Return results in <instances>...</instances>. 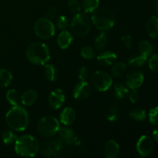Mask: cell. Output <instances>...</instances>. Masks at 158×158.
I'll list each match as a JSON object with an SVG mask.
<instances>
[{
    "label": "cell",
    "instance_id": "cell-18",
    "mask_svg": "<svg viewBox=\"0 0 158 158\" xmlns=\"http://www.w3.org/2000/svg\"><path fill=\"white\" fill-rule=\"evenodd\" d=\"M38 94L34 89H28L21 95V103L24 106H32L35 103Z\"/></svg>",
    "mask_w": 158,
    "mask_h": 158
},
{
    "label": "cell",
    "instance_id": "cell-28",
    "mask_svg": "<svg viewBox=\"0 0 158 158\" xmlns=\"http://www.w3.org/2000/svg\"><path fill=\"white\" fill-rule=\"evenodd\" d=\"M108 38L106 34L104 32H102L101 33L99 34L98 36L95 39V47L97 50H102L106 47V44H107Z\"/></svg>",
    "mask_w": 158,
    "mask_h": 158
},
{
    "label": "cell",
    "instance_id": "cell-12",
    "mask_svg": "<svg viewBox=\"0 0 158 158\" xmlns=\"http://www.w3.org/2000/svg\"><path fill=\"white\" fill-rule=\"evenodd\" d=\"M90 86L86 81H80L77 83L73 89V97L77 100H84L90 94Z\"/></svg>",
    "mask_w": 158,
    "mask_h": 158
},
{
    "label": "cell",
    "instance_id": "cell-8",
    "mask_svg": "<svg viewBox=\"0 0 158 158\" xmlns=\"http://www.w3.org/2000/svg\"><path fill=\"white\" fill-rule=\"evenodd\" d=\"M90 83L93 87L100 92H105L113 84V79L110 74L103 71H96L90 77Z\"/></svg>",
    "mask_w": 158,
    "mask_h": 158
},
{
    "label": "cell",
    "instance_id": "cell-3",
    "mask_svg": "<svg viewBox=\"0 0 158 158\" xmlns=\"http://www.w3.org/2000/svg\"><path fill=\"white\" fill-rule=\"evenodd\" d=\"M26 56L30 63L43 66L49 61L50 52L49 47L45 43L34 42L26 48Z\"/></svg>",
    "mask_w": 158,
    "mask_h": 158
},
{
    "label": "cell",
    "instance_id": "cell-34",
    "mask_svg": "<svg viewBox=\"0 0 158 158\" xmlns=\"http://www.w3.org/2000/svg\"><path fill=\"white\" fill-rule=\"evenodd\" d=\"M68 8L72 13L77 14L80 12L81 6L77 0H69L68 2Z\"/></svg>",
    "mask_w": 158,
    "mask_h": 158
},
{
    "label": "cell",
    "instance_id": "cell-41",
    "mask_svg": "<svg viewBox=\"0 0 158 158\" xmlns=\"http://www.w3.org/2000/svg\"><path fill=\"white\" fill-rule=\"evenodd\" d=\"M152 134H153V137H154V140L158 143V128H157V129H155L154 131H153Z\"/></svg>",
    "mask_w": 158,
    "mask_h": 158
},
{
    "label": "cell",
    "instance_id": "cell-14",
    "mask_svg": "<svg viewBox=\"0 0 158 158\" xmlns=\"http://www.w3.org/2000/svg\"><path fill=\"white\" fill-rule=\"evenodd\" d=\"M103 153L107 158H114L117 157L120 153V146L114 140H109L105 143Z\"/></svg>",
    "mask_w": 158,
    "mask_h": 158
},
{
    "label": "cell",
    "instance_id": "cell-6",
    "mask_svg": "<svg viewBox=\"0 0 158 158\" xmlns=\"http://www.w3.org/2000/svg\"><path fill=\"white\" fill-rule=\"evenodd\" d=\"M90 19L84 13H77L71 21V29L74 35L79 37L86 36L90 30Z\"/></svg>",
    "mask_w": 158,
    "mask_h": 158
},
{
    "label": "cell",
    "instance_id": "cell-15",
    "mask_svg": "<svg viewBox=\"0 0 158 158\" xmlns=\"http://www.w3.org/2000/svg\"><path fill=\"white\" fill-rule=\"evenodd\" d=\"M75 110L72 107H69V106L64 108L60 115V122L65 126H69V125L73 124L75 121Z\"/></svg>",
    "mask_w": 158,
    "mask_h": 158
},
{
    "label": "cell",
    "instance_id": "cell-16",
    "mask_svg": "<svg viewBox=\"0 0 158 158\" xmlns=\"http://www.w3.org/2000/svg\"><path fill=\"white\" fill-rule=\"evenodd\" d=\"M73 37L70 32L67 30H63L60 33L57 38V43L61 49H66L69 47L73 43Z\"/></svg>",
    "mask_w": 158,
    "mask_h": 158
},
{
    "label": "cell",
    "instance_id": "cell-26",
    "mask_svg": "<svg viewBox=\"0 0 158 158\" xmlns=\"http://www.w3.org/2000/svg\"><path fill=\"white\" fill-rule=\"evenodd\" d=\"M138 49L141 55L145 56L148 58L150 55H151V53L153 52V49H154L151 43L147 40H142L139 43Z\"/></svg>",
    "mask_w": 158,
    "mask_h": 158
},
{
    "label": "cell",
    "instance_id": "cell-31",
    "mask_svg": "<svg viewBox=\"0 0 158 158\" xmlns=\"http://www.w3.org/2000/svg\"><path fill=\"white\" fill-rule=\"evenodd\" d=\"M80 54L83 58L88 59V60H91L95 57V52L94 49L89 46H83L80 49Z\"/></svg>",
    "mask_w": 158,
    "mask_h": 158
},
{
    "label": "cell",
    "instance_id": "cell-21",
    "mask_svg": "<svg viewBox=\"0 0 158 158\" xmlns=\"http://www.w3.org/2000/svg\"><path fill=\"white\" fill-rule=\"evenodd\" d=\"M12 80V75L6 69H0V87H6Z\"/></svg>",
    "mask_w": 158,
    "mask_h": 158
},
{
    "label": "cell",
    "instance_id": "cell-39",
    "mask_svg": "<svg viewBox=\"0 0 158 158\" xmlns=\"http://www.w3.org/2000/svg\"><path fill=\"white\" fill-rule=\"evenodd\" d=\"M129 100L132 103H136L139 100V94L136 89H132L129 93Z\"/></svg>",
    "mask_w": 158,
    "mask_h": 158
},
{
    "label": "cell",
    "instance_id": "cell-32",
    "mask_svg": "<svg viewBox=\"0 0 158 158\" xmlns=\"http://www.w3.org/2000/svg\"><path fill=\"white\" fill-rule=\"evenodd\" d=\"M149 121L151 124L158 126V106L152 108L148 114Z\"/></svg>",
    "mask_w": 158,
    "mask_h": 158
},
{
    "label": "cell",
    "instance_id": "cell-13",
    "mask_svg": "<svg viewBox=\"0 0 158 158\" xmlns=\"http://www.w3.org/2000/svg\"><path fill=\"white\" fill-rule=\"evenodd\" d=\"M117 59V56L116 53L111 51H103L100 52L97 56V61L100 66H113L116 63V60Z\"/></svg>",
    "mask_w": 158,
    "mask_h": 158
},
{
    "label": "cell",
    "instance_id": "cell-36",
    "mask_svg": "<svg viewBox=\"0 0 158 158\" xmlns=\"http://www.w3.org/2000/svg\"><path fill=\"white\" fill-rule=\"evenodd\" d=\"M56 25L59 29L65 30L68 27V19L64 15H60L57 18Z\"/></svg>",
    "mask_w": 158,
    "mask_h": 158
},
{
    "label": "cell",
    "instance_id": "cell-17",
    "mask_svg": "<svg viewBox=\"0 0 158 158\" xmlns=\"http://www.w3.org/2000/svg\"><path fill=\"white\" fill-rule=\"evenodd\" d=\"M146 30L151 38L158 37V16L154 15L149 19L146 25Z\"/></svg>",
    "mask_w": 158,
    "mask_h": 158
},
{
    "label": "cell",
    "instance_id": "cell-2",
    "mask_svg": "<svg viewBox=\"0 0 158 158\" xmlns=\"http://www.w3.org/2000/svg\"><path fill=\"white\" fill-rule=\"evenodd\" d=\"M15 151L17 154L25 157H34L40 151V143L33 136L26 134L17 137L15 142Z\"/></svg>",
    "mask_w": 158,
    "mask_h": 158
},
{
    "label": "cell",
    "instance_id": "cell-40",
    "mask_svg": "<svg viewBox=\"0 0 158 158\" xmlns=\"http://www.w3.org/2000/svg\"><path fill=\"white\" fill-rule=\"evenodd\" d=\"M57 15V10L56 8H51L50 9L48 10V12H46V18L49 19H54Z\"/></svg>",
    "mask_w": 158,
    "mask_h": 158
},
{
    "label": "cell",
    "instance_id": "cell-35",
    "mask_svg": "<svg viewBox=\"0 0 158 158\" xmlns=\"http://www.w3.org/2000/svg\"><path fill=\"white\" fill-rule=\"evenodd\" d=\"M148 65L153 72L158 73V54H155L150 58Z\"/></svg>",
    "mask_w": 158,
    "mask_h": 158
},
{
    "label": "cell",
    "instance_id": "cell-5",
    "mask_svg": "<svg viewBox=\"0 0 158 158\" xmlns=\"http://www.w3.org/2000/svg\"><path fill=\"white\" fill-rule=\"evenodd\" d=\"M60 129V122L52 116H44L37 123L39 134L44 137H51L56 134Z\"/></svg>",
    "mask_w": 158,
    "mask_h": 158
},
{
    "label": "cell",
    "instance_id": "cell-4",
    "mask_svg": "<svg viewBox=\"0 0 158 158\" xmlns=\"http://www.w3.org/2000/svg\"><path fill=\"white\" fill-rule=\"evenodd\" d=\"M93 24L102 32L108 31L113 28L115 23V17L111 11L106 9H96L91 17Z\"/></svg>",
    "mask_w": 158,
    "mask_h": 158
},
{
    "label": "cell",
    "instance_id": "cell-23",
    "mask_svg": "<svg viewBox=\"0 0 158 158\" xmlns=\"http://www.w3.org/2000/svg\"><path fill=\"white\" fill-rule=\"evenodd\" d=\"M99 5L100 0H83L81 8L86 13H91L98 8Z\"/></svg>",
    "mask_w": 158,
    "mask_h": 158
},
{
    "label": "cell",
    "instance_id": "cell-10",
    "mask_svg": "<svg viewBox=\"0 0 158 158\" xmlns=\"http://www.w3.org/2000/svg\"><path fill=\"white\" fill-rule=\"evenodd\" d=\"M126 85L131 89H137L142 86L144 76L140 71H131L126 76Z\"/></svg>",
    "mask_w": 158,
    "mask_h": 158
},
{
    "label": "cell",
    "instance_id": "cell-38",
    "mask_svg": "<svg viewBox=\"0 0 158 158\" xmlns=\"http://www.w3.org/2000/svg\"><path fill=\"white\" fill-rule=\"evenodd\" d=\"M121 42L123 43V44L124 45L125 47L127 48V49H131V48L132 47L133 40H132V37H131V35L125 34V35H122Z\"/></svg>",
    "mask_w": 158,
    "mask_h": 158
},
{
    "label": "cell",
    "instance_id": "cell-22",
    "mask_svg": "<svg viewBox=\"0 0 158 158\" xmlns=\"http://www.w3.org/2000/svg\"><path fill=\"white\" fill-rule=\"evenodd\" d=\"M127 66L123 62H119L116 63L113 65V67L111 69V74L114 78H119L122 77L126 72Z\"/></svg>",
    "mask_w": 158,
    "mask_h": 158
},
{
    "label": "cell",
    "instance_id": "cell-33",
    "mask_svg": "<svg viewBox=\"0 0 158 158\" xmlns=\"http://www.w3.org/2000/svg\"><path fill=\"white\" fill-rule=\"evenodd\" d=\"M119 111L117 108H110L106 114V117L108 121L116 122L119 118Z\"/></svg>",
    "mask_w": 158,
    "mask_h": 158
},
{
    "label": "cell",
    "instance_id": "cell-11",
    "mask_svg": "<svg viewBox=\"0 0 158 158\" xmlns=\"http://www.w3.org/2000/svg\"><path fill=\"white\" fill-rule=\"evenodd\" d=\"M48 102L51 108L58 110L61 107L65 102V94L60 89H56L50 93Z\"/></svg>",
    "mask_w": 158,
    "mask_h": 158
},
{
    "label": "cell",
    "instance_id": "cell-29",
    "mask_svg": "<svg viewBox=\"0 0 158 158\" xmlns=\"http://www.w3.org/2000/svg\"><path fill=\"white\" fill-rule=\"evenodd\" d=\"M130 117L136 121H143L146 118V112L141 108H134L130 111Z\"/></svg>",
    "mask_w": 158,
    "mask_h": 158
},
{
    "label": "cell",
    "instance_id": "cell-30",
    "mask_svg": "<svg viewBox=\"0 0 158 158\" xmlns=\"http://www.w3.org/2000/svg\"><path fill=\"white\" fill-rule=\"evenodd\" d=\"M2 139L6 144H12V143H15L17 137L12 131L6 130V131H3L2 134Z\"/></svg>",
    "mask_w": 158,
    "mask_h": 158
},
{
    "label": "cell",
    "instance_id": "cell-9",
    "mask_svg": "<svg viewBox=\"0 0 158 158\" xmlns=\"http://www.w3.org/2000/svg\"><path fill=\"white\" fill-rule=\"evenodd\" d=\"M154 143L152 139L146 135L141 136L137 143V150L141 157L148 156L153 151Z\"/></svg>",
    "mask_w": 158,
    "mask_h": 158
},
{
    "label": "cell",
    "instance_id": "cell-27",
    "mask_svg": "<svg viewBox=\"0 0 158 158\" xmlns=\"http://www.w3.org/2000/svg\"><path fill=\"white\" fill-rule=\"evenodd\" d=\"M6 99L12 106H17L21 102V96L19 95L17 90L12 89H9L6 94Z\"/></svg>",
    "mask_w": 158,
    "mask_h": 158
},
{
    "label": "cell",
    "instance_id": "cell-42",
    "mask_svg": "<svg viewBox=\"0 0 158 158\" xmlns=\"http://www.w3.org/2000/svg\"><path fill=\"white\" fill-rule=\"evenodd\" d=\"M155 9L158 13V0H156V2H155Z\"/></svg>",
    "mask_w": 158,
    "mask_h": 158
},
{
    "label": "cell",
    "instance_id": "cell-24",
    "mask_svg": "<svg viewBox=\"0 0 158 158\" xmlns=\"http://www.w3.org/2000/svg\"><path fill=\"white\" fill-rule=\"evenodd\" d=\"M43 66H44L43 69H44V73L46 79L51 82L55 81L57 77V71L55 66L52 64H49V63L48 64L46 63Z\"/></svg>",
    "mask_w": 158,
    "mask_h": 158
},
{
    "label": "cell",
    "instance_id": "cell-25",
    "mask_svg": "<svg viewBox=\"0 0 158 158\" xmlns=\"http://www.w3.org/2000/svg\"><path fill=\"white\" fill-rule=\"evenodd\" d=\"M147 60H148V57L143 55L135 56H133L129 59V60H128V64L131 67L139 68L141 67V66H143L145 64V63L147 62Z\"/></svg>",
    "mask_w": 158,
    "mask_h": 158
},
{
    "label": "cell",
    "instance_id": "cell-20",
    "mask_svg": "<svg viewBox=\"0 0 158 158\" xmlns=\"http://www.w3.org/2000/svg\"><path fill=\"white\" fill-rule=\"evenodd\" d=\"M130 93V88L126 84L117 82L114 84V94L117 98L120 100L127 98Z\"/></svg>",
    "mask_w": 158,
    "mask_h": 158
},
{
    "label": "cell",
    "instance_id": "cell-7",
    "mask_svg": "<svg viewBox=\"0 0 158 158\" xmlns=\"http://www.w3.org/2000/svg\"><path fill=\"white\" fill-rule=\"evenodd\" d=\"M34 32L42 40L52 38L56 32L55 26L48 18H40L34 24Z\"/></svg>",
    "mask_w": 158,
    "mask_h": 158
},
{
    "label": "cell",
    "instance_id": "cell-37",
    "mask_svg": "<svg viewBox=\"0 0 158 158\" xmlns=\"http://www.w3.org/2000/svg\"><path fill=\"white\" fill-rule=\"evenodd\" d=\"M78 77L81 81H86L89 77V71L86 66H81L79 69Z\"/></svg>",
    "mask_w": 158,
    "mask_h": 158
},
{
    "label": "cell",
    "instance_id": "cell-19",
    "mask_svg": "<svg viewBox=\"0 0 158 158\" xmlns=\"http://www.w3.org/2000/svg\"><path fill=\"white\" fill-rule=\"evenodd\" d=\"M58 134L61 140L66 143H71L75 139V133L73 130L69 127H60Z\"/></svg>",
    "mask_w": 158,
    "mask_h": 158
},
{
    "label": "cell",
    "instance_id": "cell-1",
    "mask_svg": "<svg viewBox=\"0 0 158 158\" xmlns=\"http://www.w3.org/2000/svg\"><path fill=\"white\" fill-rule=\"evenodd\" d=\"M6 122L9 128L15 131L22 132L29 126V114L23 106L19 105L13 106L6 114Z\"/></svg>",
    "mask_w": 158,
    "mask_h": 158
}]
</instances>
